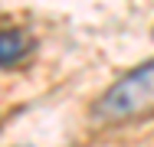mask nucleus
Returning a JSON list of instances; mask_svg holds the SVG:
<instances>
[{"instance_id":"1","label":"nucleus","mask_w":154,"mask_h":147,"mask_svg":"<svg viewBox=\"0 0 154 147\" xmlns=\"http://www.w3.org/2000/svg\"><path fill=\"white\" fill-rule=\"evenodd\" d=\"M151 111H154V59L125 72L112 88L102 92V98L92 108V115L108 124L134 121V118H144Z\"/></svg>"},{"instance_id":"2","label":"nucleus","mask_w":154,"mask_h":147,"mask_svg":"<svg viewBox=\"0 0 154 147\" xmlns=\"http://www.w3.org/2000/svg\"><path fill=\"white\" fill-rule=\"evenodd\" d=\"M33 56V39L26 29L7 26L0 29V69H13Z\"/></svg>"}]
</instances>
